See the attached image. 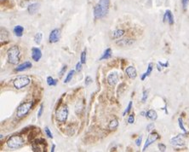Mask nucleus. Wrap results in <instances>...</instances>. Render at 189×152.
<instances>
[{"label": "nucleus", "instance_id": "obj_24", "mask_svg": "<svg viewBox=\"0 0 189 152\" xmlns=\"http://www.w3.org/2000/svg\"><path fill=\"white\" fill-rule=\"evenodd\" d=\"M47 84L49 87H55L57 84V80H55L51 76H49V77H47Z\"/></svg>", "mask_w": 189, "mask_h": 152}, {"label": "nucleus", "instance_id": "obj_37", "mask_svg": "<svg viewBox=\"0 0 189 152\" xmlns=\"http://www.w3.org/2000/svg\"><path fill=\"white\" fill-rule=\"evenodd\" d=\"M43 110H44V105L41 104V105H40V108H39V110H38V113H37V117H38V118L41 117L42 114H43Z\"/></svg>", "mask_w": 189, "mask_h": 152}, {"label": "nucleus", "instance_id": "obj_13", "mask_svg": "<svg viewBox=\"0 0 189 152\" xmlns=\"http://www.w3.org/2000/svg\"><path fill=\"white\" fill-rule=\"evenodd\" d=\"M125 73L130 79H135L137 76V72H136V68L133 67V66H129L125 69Z\"/></svg>", "mask_w": 189, "mask_h": 152}, {"label": "nucleus", "instance_id": "obj_9", "mask_svg": "<svg viewBox=\"0 0 189 152\" xmlns=\"http://www.w3.org/2000/svg\"><path fill=\"white\" fill-rule=\"evenodd\" d=\"M60 37H61V31L60 29H53L50 33H49V43L51 44H54V43H56V42L59 41L60 39Z\"/></svg>", "mask_w": 189, "mask_h": 152}, {"label": "nucleus", "instance_id": "obj_29", "mask_svg": "<svg viewBox=\"0 0 189 152\" xmlns=\"http://www.w3.org/2000/svg\"><path fill=\"white\" fill-rule=\"evenodd\" d=\"M131 109H132V102L130 101V103H129V104H128V106L127 108H126V109L124 110V112H123V115H125L126 114H129L130 112V110H131Z\"/></svg>", "mask_w": 189, "mask_h": 152}, {"label": "nucleus", "instance_id": "obj_43", "mask_svg": "<svg viewBox=\"0 0 189 152\" xmlns=\"http://www.w3.org/2000/svg\"><path fill=\"white\" fill-rule=\"evenodd\" d=\"M1 1H3V0H1Z\"/></svg>", "mask_w": 189, "mask_h": 152}, {"label": "nucleus", "instance_id": "obj_39", "mask_svg": "<svg viewBox=\"0 0 189 152\" xmlns=\"http://www.w3.org/2000/svg\"><path fill=\"white\" fill-rule=\"evenodd\" d=\"M154 128V124L153 123H150L148 124V126H147V131L148 132H151Z\"/></svg>", "mask_w": 189, "mask_h": 152}, {"label": "nucleus", "instance_id": "obj_3", "mask_svg": "<svg viewBox=\"0 0 189 152\" xmlns=\"http://www.w3.org/2000/svg\"><path fill=\"white\" fill-rule=\"evenodd\" d=\"M24 139L19 135L11 136L7 141V145L9 149L16 150V149L21 148L24 145Z\"/></svg>", "mask_w": 189, "mask_h": 152}, {"label": "nucleus", "instance_id": "obj_15", "mask_svg": "<svg viewBox=\"0 0 189 152\" xmlns=\"http://www.w3.org/2000/svg\"><path fill=\"white\" fill-rule=\"evenodd\" d=\"M32 66H33L32 62L27 61V62H23V63L20 64V65L17 66V68L16 69V70L17 72H21V71H24V70H27L28 69H30V68H32Z\"/></svg>", "mask_w": 189, "mask_h": 152}, {"label": "nucleus", "instance_id": "obj_38", "mask_svg": "<svg viewBox=\"0 0 189 152\" xmlns=\"http://www.w3.org/2000/svg\"><path fill=\"white\" fill-rule=\"evenodd\" d=\"M141 141H142V136H140L136 140V146H140L141 144Z\"/></svg>", "mask_w": 189, "mask_h": 152}, {"label": "nucleus", "instance_id": "obj_32", "mask_svg": "<svg viewBox=\"0 0 189 152\" xmlns=\"http://www.w3.org/2000/svg\"><path fill=\"white\" fill-rule=\"evenodd\" d=\"M92 79L91 77L90 76H86L85 77V80H84V84H85V86H89V85H91V83H92Z\"/></svg>", "mask_w": 189, "mask_h": 152}, {"label": "nucleus", "instance_id": "obj_34", "mask_svg": "<svg viewBox=\"0 0 189 152\" xmlns=\"http://www.w3.org/2000/svg\"><path fill=\"white\" fill-rule=\"evenodd\" d=\"M181 4H182V7H183V9H186L189 4V0H181Z\"/></svg>", "mask_w": 189, "mask_h": 152}, {"label": "nucleus", "instance_id": "obj_41", "mask_svg": "<svg viewBox=\"0 0 189 152\" xmlns=\"http://www.w3.org/2000/svg\"><path fill=\"white\" fill-rule=\"evenodd\" d=\"M159 65H160V66H162V67H168V66H169V62H166V63H162V62H159Z\"/></svg>", "mask_w": 189, "mask_h": 152}, {"label": "nucleus", "instance_id": "obj_33", "mask_svg": "<svg viewBox=\"0 0 189 152\" xmlns=\"http://www.w3.org/2000/svg\"><path fill=\"white\" fill-rule=\"evenodd\" d=\"M158 147H159V150L162 152H164L166 150V145L164 144H161V143L160 144H158Z\"/></svg>", "mask_w": 189, "mask_h": 152}, {"label": "nucleus", "instance_id": "obj_5", "mask_svg": "<svg viewBox=\"0 0 189 152\" xmlns=\"http://www.w3.org/2000/svg\"><path fill=\"white\" fill-rule=\"evenodd\" d=\"M67 117H68V108L66 104H63L56 110L55 118L59 122L63 123L67 120Z\"/></svg>", "mask_w": 189, "mask_h": 152}, {"label": "nucleus", "instance_id": "obj_17", "mask_svg": "<svg viewBox=\"0 0 189 152\" xmlns=\"http://www.w3.org/2000/svg\"><path fill=\"white\" fill-rule=\"evenodd\" d=\"M133 43H134L133 39H130L127 38V39H123L118 40V41H117V45H120V46H130V45H131Z\"/></svg>", "mask_w": 189, "mask_h": 152}, {"label": "nucleus", "instance_id": "obj_22", "mask_svg": "<svg viewBox=\"0 0 189 152\" xmlns=\"http://www.w3.org/2000/svg\"><path fill=\"white\" fill-rule=\"evenodd\" d=\"M112 57V50L111 48H107L106 50L104 51V53L102 54V57L100 58V60H107Z\"/></svg>", "mask_w": 189, "mask_h": 152}, {"label": "nucleus", "instance_id": "obj_2", "mask_svg": "<svg viewBox=\"0 0 189 152\" xmlns=\"http://www.w3.org/2000/svg\"><path fill=\"white\" fill-rule=\"evenodd\" d=\"M8 61L9 63L16 65L20 62V49L16 45L10 47L7 51Z\"/></svg>", "mask_w": 189, "mask_h": 152}, {"label": "nucleus", "instance_id": "obj_27", "mask_svg": "<svg viewBox=\"0 0 189 152\" xmlns=\"http://www.w3.org/2000/svg\"><path fill=\"white\" fill-rule=\"evenodd\" d=\"M178 124H179V127H180V128L181 129V131L183 132L184 133H187V132L185 127H184V125H183V120H182L181 118L178 119Z\"/></svg>", "mask_w": 189, "mask_h": 152}, {"label": "nucleus", "instance_id": "obj_8", "mask_svg": "<svg viewBox=\"0 0 189 152\" xmlns=\"http://www.w3.org/2000/svg\"><path fill=\"white\" fill-rule=\"evenodd\" d=\"M183 134H178L177 136H175L170 139V144L174 146H184L185 145V139Z\"/></svg>", "mask_w": 189, "mask_h": 152}, {"label": "nucleus", "instance_id": "obj_30", "mask_svg": "<svg viewBox=\"0 0 189 152\" xmlns=\"http://www.w3.org/2000/svg\"><path fill=\"white\" fill-rule=\"evenodd\" d=\"M148 97V91H144L143 94H142V98H141V102L142 103H146L147 99Z\"/></svg>", "mask_w": 189, "mask_h": 152}, {"label": "nucleus", "instance_id": "obj_23", "mask_svg": "<svg viewBox=\"0 0 189 152\" xmlns=\"http://www.w3.org/2000/svg\"><path fill=\"white\" fill-rule=\"evenodd\" d=\"M118 127H119V120L117 119L112 120L109 125H108V128L110 130H115V129H117Z\"/></svg>", "mask_w": 189, "mask_h": 152}, {"label": "nucleus", "instance_id": "obj_6", "mask_svg": "<svg viewBox=\"0 0 189 152\" xmlns=\"http://www.w3.org/2000/svg\"><path fill=\"white\" fill-rule=\"evenodd\" d=\"M33 102H26V103H21V105L17 109L16 115L19 118H22L25 115H27L33 108Z\"/></svg>", "mask_w": 189, "mask_h": 152}, {"label": "nucleus", "instance_id": "obj_40", "mask_svg": "<svg viewBox=\"0 0 189 152\" xmlns=\"http://www.w3.org/2000/svg\"><path fill=\"white\" fill-rule=\"evenodd\" d=\"M66 66L65 65V66H64V67H63V68H62V70L60 71V73H59V74H60V76H62V75H63V74H64V73L66 72Z\"/></svg>", "mask_w": 189, "mask_h": 152}, {"label": "nucleus", "instance_id": "obj_7", "mask_svg": "<svg viewBox=\"0 0 189 152\" xmlns=\"http://www.w3.org/2000/svg\"><path fill=\"white\" fill-rule=\"evenodd\" d=\"M159 139V135L157 133V132H151L149 135H148V139L146 140V142H145V144H144V147H143V151H145L148 147H149L152 143H154L157 139Z\"/></svg>", "mask_w": 189, "mask_h": 152}, {"label": "nucleus", "instance_id": "obj_21", "mask_svg": "<svg viewBox=\"0 0 189 152\" xmlns=\"http://www.w3.org/2000/svg\"><path fill=\"white\" fill-rule=\"evenodd\" d=\"M152 69H153V65H152V63H149V64H148V69H147V71H146V73H144V74L141 75V80H144L145 79L148 77V76H149L150 74H152Z\"/></svg>", "mask_w": 189, "mask_h": 152}, {"label": "nucleus", "instance_id": "obj_36", "mask_svg": "<svg viewBox=\"0 0 189 152\" xmlns=\"http://www.w3.org/2000/svg\"><path fill=\"white\" fill-rule=\"evenodd\" d=\"M134 121H135V116H134V115H130L129 119H128V122L130 124H133Z\"/></svg>", "mask_w": 189, "mask_h": 152}, {"label": "nucleus", "instance_id": "obj_16", "mask_svg": "<svg viewBox=\"0 0 189 152\" xmlns=\"http://www.w3.org/2000/svg\"><path fill=\"white\" fill-rule=\"evenodd\" d=\"M125 34V30L123 29H116L114 31H112V38L114 39H118L122 38Z\"/></svg>", "mask_w": 189, "mask_h": 152}, {"label": "nucleus", "instance_id": "obj_19", "mask_svg": "<svg viewBox=\"0 0 189 152\" xmlns=\"http://www.w3.org/2000/svg\"><path fill=\"white\" fill-rule=\"evenodd\" d=\"M146 116L147 118L149 120H155L158 118V115H157V112L153 109H150L148 112H146Z\"/></svg>", "mask_w": 189, "mask_h": 152}, {"label": "nucleus", "instance_id": "obj_35", "mask_svg": "<svg viewBox=\"0 0 189 152\" xmlns=\"http://www.w3.org/2000/svg\"><path fill=\"white\" fill-rule=\"evenodd\" d=\"M82 62H78L77 64H76V71L77 72H80L81 71V69H82Z\"/></svg>", "mask_w": 189, "mask_h": 152}, {"label": "nucleus", "instance_id": "obj_42", "mask_svg": "<svg viewBox=\"0 0 189 152\" xmlns=\"http://www.w3.org/2000/svg\"><path fill=\"white\" fill-rule=\"evenodd\" d=\"M55 144H53V145H52V149H51V151L52 152L55 151Z\"/></svg>", "mask_w": 189, "mask_h": 152}, {"label": "nucleus", "instance_id": "obj_11", "mask_svg": "<svg viewBox=\"0 0 189 152\" xmlns=\"http://www.w3.org/2000/svg\"><path fill=\"white\" fill-rule=\"evenodd\" d=\"M45 139H38L35 140V142L33 143V151H43L44 150V148L41 147L40 145L41 144H45Z\"/></svg>", "mask_w": 189, "mask_h": 152}, {"label": "nucleus", "instance_id": "obj_25", "mask_svg": "<svg viewBox=\"0 0 189 152\" xmlns=\"http://www.w3.org/2000/svg\"><path fill=\"white\" fill-rule=\"evenodd\" d=\"M74 73H75V71L74 70H70L69 72H68V74H67V75H66V79L64 80V83H68L69 81H71L72 80V79H73V74Z\"/></svg>", "mask_w": 189, "mask_h": 152}, {"label": "nucleus", "instance_id": "obj_1", "mask_svg": "<svg viewBox=\"0 0 189 152\" xmlns=\"http://www.w3.org/2000/svg\"><path fill=\"white\" fill-rule=\"evenodd\" d=\"M110 0H99L94 7V17L95 19H102L107 15L109 11Z\"/></svg>", "mask_w": 189, "mask_h": 152}, {"label": "nucleus", "instance_id": "obj_14", "mask_svg": "<svg viewBox=\"0 0 189 152\" xmlns=\"http://www.w3.org/2000/svg\"><path fill=\"white\" fill-rule=\"evenodd\" d=\"M163 21H164V22L167 21L169 25L174 24V17H173L172 12H171L169 9H167V10L165 11V16H164V18H163Z\"/></svg>", "mask_w": 189, "mask_h": 152}, {"label": "nucleus", "instance_id": "obj_26", "mask_svg": "<svg viewBox=\"0 0 189 152\" xmlns=\"http://www.w3.org/2000/svg\"><path fill=\"white\" fill-rule=\"evenodd\" d=\"M42 38H43V34L42 33H37L34 36V42L37 44V45H40L42 40Z\"/></svg>", "mask_w": 189, "mask_h": 152}, {"label": "nucleus", "instance_id": "obj_10", "mask_svg": "<svg viewBox=\"0 0 189 152\" xmlns=\"http://www.w3.org/2000/svg\"><path fill=\"white\" fill-rule=\"evenodd\" d=\"M119 81V75L117 72H111L107 76V83L109 86L114 87Z\"/></svg>", "mask_w": 189, "mask_h": 152}, {"label": "nucleus", "instance_id": "obj_4", "mask_svg": "<svg viewBox=\"0 0 189 152\" xmlns=\"http://www.w3.org/2000/svg\"><path fill=\"white\" fill-rule=\"evenodd\" d=\"M30 82H31V80L29 77L26 75H21V76H18L17 78L14 80L13 85L16 89H22L27 86H28Z\"/></svg>", "mask_w": 189, "mask_h": 152}, {"label": "nucleus", "instance_id": "obj_12", "mask_svg": "<svg viewBox=\"0 0 189 152\" xmlns=\"http://www.w3.org/2000/svg\"><path fill=\"white\" fill-rule=\"evenodd\" d=\"M42 57V51L41 50L37 47H33L32 49V58L33 61L38 62Z\"/></svg>", "mask_w": 189, "mask_h": 152}, {"label": "nucleus", "instance_id": "obj_20", "mask_svg": "<svg viewBox=\"0 0 189 152\" xmlns=\"http://www.w3.org/2000/svg\"><path fill=\"white\" fill-rule=\"evenodd\" d=\"M39 8V4H37V3H34V4H30L28 6V9H27V10H28L29 14H35V13L37 12V10Z\"/></svg>", "mask_w": 189, "mask_h": 152}, {"label": "nucleus", "instance_id": "obj_31", "mask_svg": "<svg viewBox=\"0 0 189 152\" xmlns=\"http://www.w3.org/2000/svg\"><path fill=\"white\" fill-rule=\"evenodd\" d=\"M45 132L46 135L48 136L49 139H52V138H53V135H52V132H50V130H49V128H48V127H46V128H45Z\"/></svg>", "mask_w": 189, "mask_h": 152}, {"label": "nucleus", "instance_id": "obj_28", "mask_svg": "<svg viewBox=\"0 0 189 152\" xmlns=\"http://www.w3.org/2000/svg\"><path fill=\"white\" fill-rule=\"evenodd\" d=\"M80 61L82 62L83 64H84L86 62V50H84L82 53H81V56H80Z\"/></svg>", "mask_w": 189, "mask_h": 152}, {"label": "nucleus", "instance_id": "obj_18", "mask_svg": "<svg viewBox=\"0 0 189 152\" xmlns=\"http://www.w3.org/2000/svg\"><path fill=\"white\" fill-rule=\"evenodd\" d=\"M13 32H14V33L16 35L17 37H21L22 34H23V32H24V28L22 26H21V25H17V26H16L14 28Z\"/></svg>", "mask_w": 189, "mask_h": 152}]
</instances>
